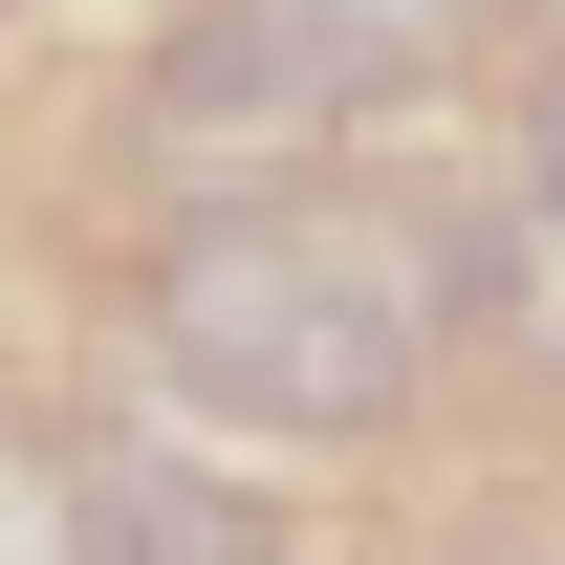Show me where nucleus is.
I'll list each match as a JSON object with an SVG mask.
<instances>
[{"label": "nucleus", "mask_w": 565, "mask_h": 565, "mask_svg": "<svg viewBox=\"0 0 565 565\" xmlns=\"http://www.w3.org/2000/svg\"><path fill=\"white\" fill-rule=\"evenodd\" d=\"M479 44V0H217L174 87H152V152H239V131H305V109H349V87H414Z\"/></svg>", "instance_id": "nucleus-2"}, {"label": "nucleus", "mask_w": 565, "mask_h": 565, "mask_svg": "<svg viewBox=\"0 0 565 565\" xmlns=\"http://www.w3.org/2000/svg\"><path fill=\"white\" fill-rule=\"evenodd\" d=\"M435 305H457V262H414V239L349 217V196H196L152 239V370H174L196 414H262V435L414 414Z\"/></svg>", "instance_id": "nucleus-1"}, {"label": "nucleus", "mask_w": 565, "mask_h": 565, "mask_svg": "<svg viewBox=\"0 0 565 565\" xmlns=\"http://www.w3.org/2000/svg\"><path fill=\"white\" fill-rule=\"evenodd\" d=\"M87 544H109V565H282L262 500H217L196 457H131V435L87 457Z\"/></svg>", "instance_id": "nucleus-3"}, {"label": "nucleus", "mask_w": 565, "mask_h": 565, "mask_svg": "<svg viewBox=\"0 0 565 565\" xmlns=\"http://www.w3.org/2000/svg\"><path fill=\"white\" fill-rule=\"evenodd\" d=\"M457 565H479V544H457Z\"/></svg>", "instance_id": "nucleus-6"}, {"label": "nucleus", "mask_w": 565, "mask_h": 565, "mask_svg": "<svg viewBox=\"0 0 565 565\" xmlns=\"http://www.w3.org/2000/svg\"><path fill=\"white\" fill-rule=\"evenodd\" d=\"M522 174H544V217H565V66H544V131H522Z\"/></svg>", "instance_id": "nucleus-5"}, {"label": "nucleus", "mask_w": 565, "mask_h": 565, "mask_svg": "<svg viewBox=\"0 0 565 565\" xmlns=\"http://www.w3.org/2000/svg\"><path fill=\"white\" fill-rule=\"evenodd\" d=\"M0 565H109L87 544V479L44 457V435H0Z\"/></svg>", "instance_id": "nucleus-4"}]
</instances>
